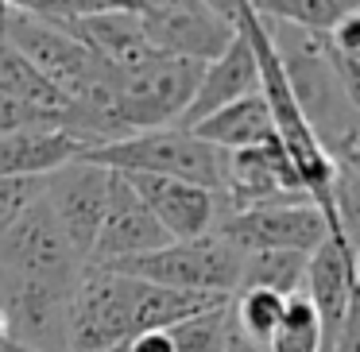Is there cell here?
<instances>
[{"label":"cell","instance_id":"obj_1","mask_svg":"<svg viewBox=\"0 0 360 352\" xmlns=\"http://www.w3.org/2000/svg\"><path fill=\"white\" fill-rule=\"evenodd\" d=\"M86 163L105 167L112 174H155V178H179L190 186H202L221 197L225 186V151L202 143L198 136L182 128H159V132H140L124 140L89 148Z\"/></svg>","mask_w":360,"mask_h":352},{"label":"cell","instance_id":"obj_2","mask_svg":"<svg viewBox=\"0 0 360 352\" xmlns=\"http://www.w3.org/2000/svg\"><path fill=\"white\" fill-rule=\"evenodd\" d=\"M86 271L51 217L43 194L0 233V287H47L74 290Z\"/></svg>","mask_w":360,"mask_h":352},{"label":"cell","instance_id":"obj_3","mask_svg":"<svg viewBox=\"0 0 360 352\" xmlns=\"http://www.w3.org/2000/svg\"><path fill=\"white\" fill-rule=\"evenodd\" d=\"M240 263H244L240 252L229 248L221 236L210 233V236H202V240L167 244V248H155V252H148V256L105 263V271L128 275V279L151 282V287H163V290H190V294L233 298L236 282H240Z\"/></svg>","mask_w":360,"mask_h":352},{"label":"cell","instance_id":"obj_4","mask_svg":"<svg viewBox=\"0 0 360 352\" xmlns=\"http://www.w3.org/2000/svg\"><path fill=\"white\" fill-rule=\"evenodd\" d=\"M143 39L155 55L213 63L236 35V4H202V0H148L128 4Z\"/></svg>","mask_w":360,"mask_h":352},{"label":"cell","instance_id":"obj_5","mask_svg":"<svg viewBox=\"0 0 360 352\" xmlns=\"http://www.w3.org/2000/svg\"><path fill=\"white\" fill-rule=\"evenodd\" d=\"M0 35L66 97V105H74L109 74L63 24L35 16L24 4H0Z\"/></svg>","mask_w":360,"mask_h":352},{"label":"cell","instance_id":"obj_6","mask_svg":"<svg viewBox=\"0 0 360 352\" xmlns=\"http://www.w3.org/2000/svg\"><path fill=\"white\" fill-rule=\"evenodd\" d=\"M202 70L205 66L186 63V58H167V55H155L124 74L109 70L124 132L140 136V132H159V128H179Z\"/></svg>","mask_w":360,"mask_h":352},{"label":"cell","instance_id":"obj_7","mask_svg":"<svg viewBox=\"0 0 360 352\" xmlns=\"http://www.w3.org/2000/svg\"><path fill=\"white\" fill-rule=\"evenodd\" d=\"M136 287L128 275L86 267L66 310V352H109L132 341Z\"/></svg>","mask_w":360,"mask_h":352},{"label":"cell","instance_id":"obj_8","mask_svg":"<svg viewBox=\"0 0 360 352\" xmlns=\"http://www.w3.org/2000/svg\"><path fill=\"white\" fill-rule=\"evenodd\" d=\"M213 236H221L240 256H252V252H302V256H310L329 236V225L310 202L252 205V209H221Z\"/></svg>","mask_w":360,"mask_h":352},{"label":"cell","instance_id":"obj_9","mask_svg":"<svg viewBox=\"0 0 360 352\" xmlns=\"http://www.w3.org/2000/svg\"><path fill=\"white\" fill-rule=\"evenodd\" d=\"M109 182L112 171L94 167L86 159L55 171L51 178H43V202H47L51 217L58 221L66 244L74 248V256L86 263L94 252L97 228L105 221V205H109Z\"/></svg>","mask_w":360,"mask_h":352},{"label":"cell","instance_id":"obj_10","mask_svg":"<svg viewBox=\"0 0 360 352\" xmlns=\"http://www.w3.org/2000/svg\"><path fill=\"white\" fill-rule=\"evenodd\" d=\"M302 294L314 306L321 325V352L337 348L349 318L356 313V244L349 240H321L306 256Z\"/></svg>","mask_w":360,"mask_h":352},{"label":"cell","instance_id":"obj_11","mask_svg":"<svg viewBox=\"0 0 360 352\" xmlns=\"http://www.w3.org/2000/svg\"><path fill=\"white\" fill-rule=\"evenodd\" d=\"M310 202L290 167L279 140L259 148L233 151L225 159V186H221V209H252V205H298Z\"/></svg>","mask_w":360,"mask_h":352},{"label":"cell","instance_id":"obj_12","mask_svg":"<svg viewBox=\"0 0 360 352\" xmlns=\"http://www.w3.org/2000/svg\"><path fill=\"white\" fill-rule=\"evenodd\" d=\"M120 178L132 186V194L148 205L159 228L174 244L210 236L221 217V197L202 186H190L179 178H155V174H120Z\"/></svg>","mask_w":360,"mask_h":352},{"label":"cell","instance_id":"obj_13","mask_svg":"<svg viewBox=\"0 0 360 352\" xmlns=\"http://www.w3.org/2000/svg\"><path fill=\"white\" fill-rule=\"evenodd\" d=\"M167 244H174V240L159 228L151 209L132 194V186L120 174H112L105 221L97 228V240H94V252H89L86 267H105V263H117V259L148 256V252L167 248Z\"/></svg>","mask_w":360,"mask_h":352},{"label":"cell","instance_id":"obj_14","mask_svg":"<svg viewBox=\"0 0 360 352\" xmlns=\"http://www.w3.org/2000/svg\"><path fill=\"white\" fill-rule=\"evenodd\" d=\"M252 93H259L256 55H252V43L244 39V32L236 27L233 43H229L213 63H205L202 78H198V89H194V97H190L186 112H182L179 128L190 132L198 120L213 117L217 109H225V105H233V101H244V97H252Z\"/></svg>","mask_w":360,"mask_h":352},{"label":"cell","instance_id":"obj_15","mask_svg":"<svg viewBox=\"0 0 360 352\" xmlns=\"http://www.w3.org/2000/svg\"><path fill=\"white\" fill-rule=\"evenodd\" d=\"M63 27L112 74L136 70V66H143L148 58H155V51L148 47V39H143L136 16L128 12V4H109L105 12L70 20V24H63Z\"/></svg>","mask_w":360,"mask_h":352},{"label":"cell","instance_id":"obj_16","mask_svg":"<svg viewBox=\"0 0 360 352\" xmlns=\"http://www.w3.org/2000/svg\"><path fill=\"white\" fill-rule=\"evenodd\" d=\"M86 143L63 128H27L0 136V178H51L55 171L78 163Z\"/></svg>","mask_w":360,"mask_h":352},{"label":"cell","instance_id":"obj_17","mask_svg":"<svg viewBox=\"0 0 360 352\" xmlns=\"http://www.w3.org/2000/svg\"><path fill=\"white\" fill-rule=\"evenodd\" d=\"M190 136H198L202 143L233 155V151H248V148H259V143L275 140V128H271V112H267L264 97L252 93L244 101H233L225 109H217L213 117L198 120L190 128Z\"/></svg>","mask_w":360,"mask_h":352},{"label":"cell","instance_id":"obj_18","mask_svg":"<svg viewBox=\"0 0 360 352\" xmlns=\"http://www.w3.org/2000/svg\"><path fill=\"white\" fill-rule=\"evenodd\" d=\"M0 93L20 101V105H32V109H39V112H51V117H63V124H66V109H70L66 97L58 93L4 35H0Z\"/></svg>","mask_w":360,"mask_h":352},{"label":"cell","instance_id":"obj_19","mask_svg":"<svg viewBox=\"0 0 360 352\" xmlns=\"http://www.w3.org/2000/svg\"><path fill=\"white\" fill-rule=\"evenodd\" d=\"M360 4H352V0H259V4H252V12L259 20L287 24V27H298V32H310V35H329Z\"/></svg>","mask_w":360,"mask_h":352},{"label":"cell","instance_id":"obj_20","mask_svg":"<svg viewBox=\"0 0 360 352\" xmlns=\"http://www.w3.org/2000/svg\"><path fill=\"white\" fill-rule=\"evenodd\" d=\"M306 256L302 252H252L240 263L236 290H267L279 298H295L302 290Z\"/></svg>","mask_w":360,"mask_h":352},{"label":"cell","instance_id":"obj_21","mask_svg":"<svg viewBox=\"0 0 360 352\" xmlns=\"http://www.w3.org/2000/svg\"><path fill=\"white\" fill-rule=\"evenodd\" d=\"M283 306H287V298L267 294V290H236V294L229 298V313H233L236 329H240L248 341L264 344V348H267V341H271V333L279 329Z\"/></svg>","mask_w":360,"mask_h":352},{"label":"cell","instance_id":"obj_22","mask_svg":"<svg viewBox=\"0 0 360 352\" xmlns=\"http://www.w3.org/2000/svg\"><path fill=\"white\" fill-rule=\"evenodd\" d=\"M267 352H321V325L314 306L306 302V294L298 290L295 298H287L283 306L279 329L267 341Z\"/></svg>","mask_w":360,"mask_h":352},{"label":"cell","instance_id":"obj_23","mask_svg":"<svg viewBox=\"0 0 360 352\" xmlns=\"http://www.w3.org/2000/svg\"><path fill=\"white\" fill-rule=\"evenodd\" d=\"M225 329H229V302L213 306L205 313H194L179 325L163 329V333L171 337L174 352H221L225 348Z\"/></svg>","mask_w":360,"mask_h":352},{"label":"cell","instance_id":"obj_24","mask_svg":"<svg viewBox=\"0 0 360 352\" xmlns=\"http://www.w3.org/2000/svg\"><path fill=\"white\" fill-rule=\"evenodd\" d=\"M27 128H63V117H51V112H39L32 105H20L12 97L0 93V136H12V132H27Z\"/></svg>","mask_w":360,"mask_h":352},{"label":"cell","instance_id":"obj_25","mask_svg":"<svg viewBox=\"0 0 360 352\" xmlns=\"http://www.w3.org/2000/svg\"><path fill=\"white\" fill-rule=\"evenodd\" d=\"M43 194V178H0V233Z\"/></svg>","mask_w":360,"mask_h":352},{"label":"cell","instance_id":"obj_26","mask_svg":"<svg viewBox=\"0 0 360 352\" xmlns=\"http://www.w3.org/2000/svg\"><path fill=\"white\" fill-rule=\"evenodd\" d=\"M124 352H174V344L163 329H151V333H136L132 341L124 344Z\"/></svg>","mask_w":360,"mask_h":352},{"label":"cell","instance_id":"obj_27","mask_svg":"<svg viewBox=\"0 0 360 352\" xmlns=\"http://www.w3.org/2000/svg\"><path fill=\"white\" fill-rule=\"evenodd\" d=\"M221 352H267L264 344H256V341H248V337L236 329V321H233V313H229V329H225V348Z\"/></svg>","mask_w":360,"mask_h":352},{"label":"cell","instance_id":"obj_28","mask_svg":"<svg viewBox=\"0 0 360 352\" xmlns=\"http://www.w3.org/2000/svg\"><path fill=\"white\" fill-rule=\"evenodd\" d=\"M8 344V318H4V310H0V348Z\"/></svg>","mask_w":360,"mask_h":352},{"label":"cell","instance_id":"obj_29","mask_svg":"<svg viewBox=\"0 0 360 352\" xmlns=\"http://www.w3.org/2000/svg\"><path fill=\"white\" fill-rule=\"evenodd\" d=\"M0 352H39V348H27V344H16V341H8Z\"/></svg>","mask_w":360,"mask_h":352},{"label":"cell","instance_id":"obj_30","mask_svg":"<svg viewBox=\"0 0 360 352\" xmlns=\"http://www.w3.org/2000/svg\"><path fill=\"white\" fill-rule=\"evenodd\" d=\"M109 352H124V344H117V348H109Z\"/></svg>","mask_w":360,"mask_h":352}]
</instances>
